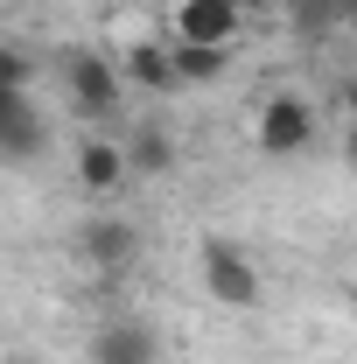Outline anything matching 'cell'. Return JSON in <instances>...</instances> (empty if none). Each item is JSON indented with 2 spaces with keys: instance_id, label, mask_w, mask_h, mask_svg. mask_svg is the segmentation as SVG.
I'll use <instances>...</instances> for the list:
<instances>
[{
  "instance_id": "obj_7",
  "label": "cell",
  "mask_w": 357,
  "mask_h": 364,
  "mask_svg": "<svg viewBox=\"0 0 357 364\" xmlns=\"http://www.w3.org/2000/svg\"><path fill=\"white\" fill-rule=\"evenodd\" d=\"M161 358V336L140 316H112L91 329V364H154Z\"/></svg>"
},
{
  "instance_id": "obj_9",
  "label": "cell",
  "mask_w": 357,
  "mask_h": 364,
  "mask_svg": "<svg viewBox=\"0 0 357 364\" xmlns=\"http://www.w3.org/2000/svg\"><path fill=\"white\" fill-rule=\"evenodd\" d=\"M127 154H134V176H169L176 168V140L161 127H127Z\"/></svg>"
},
{
  "instance_id": "obj_6",
  "label": "cell",
  "mask_w": 357,
  "mask_h": 364,
  "mask_svg": "<svg viewBox=\"0 0 357 364\" xmlns=\"http://www.w3.org/2000/svg\"><path fill=\"white\" fill-rule=\"evenodd\" d=\"M49 147V127H43V105L28 85H0V154L14 168H28L36 154Z\"/></svg>"
},
{
  "instance_id": "obj_1",
  "label": "cell",
  "mask_w": 357,
  "mask_h": 364,
  "mask_svg": "<svg viewBox=\"0 0 357 364\" xmlns=\"http://www.w3.org/2000/svg\"><path fill=\"white\" fill-rule=\"evenodd\" d=\"M49 70H56V91H63V105H70V119L85 127V134H127L119 119H127V70H119V56H98V49H56L49 56Z\"/></svg>"
},
{
  "instance_id": "obj_2",
  "label": "cell",
  "mask_w": 357,
  "mask_h": 364,
  "mask_svg": "<svg viewBox=\"0 0 357 364\" xmlns=\"http://www.w3.org/2000/svg\"><path fill=\"white\" fill-rule=\"evenodd\" d=\"M252 28V0H169L161 14V43L176 49H211V56H231Z\"/></svg>"
},
{
  "instance_id": "obj_5",
  "label": "cell",
  "mask_w": 357,
  "mask_h": 364,
  "mask_svg": "<svg viewBox=\"0 0 357 364\" xmlns=\"http://www.w3.org/2000/svg\"><path fill=\"white\" fill-rule=\"evenodd\" d=\"M196 273H203V294H211V301H224V309H260V301H267L260 267H252V259H245L231 238H203Z\"/></svg>"
},
{
  "instance_id": "obj_10",
  "label": "cell",
  "mask_w": 357,
  "mask_h": 364,
  "mask_svg": "<svg viewBox=\"0 0 357 364\" xmlns=\"http://www.w3.org/2000/svg\"><path fill=\"white\" fill-rule=\"evenodd\" d=\"M336 127H343V134H357V77L336 91Z\"/></svg>"
},
{
  "instance_id": "obj_4",
  "label": "cell",
  "mask_w": 357,
  "mask_h": 364,
  "mask_svg": "<svg viewBox=\"0 0 357 364\" xmlns=\"http://www.w3.org/2000/svg\"><path fill=\"white\" fill-rule=\"evenodd\" d=\"M70 176H78V189H85L91 203H112L134 176V154H127V134H78V147H70Z\"/></svg>"
},
{
  "instance_id": "obj_8",
  "label": "cell",
  "mask_w": 357,
  "mask_h": 364,
  "mask_svg": "<svg viewBox=\"0 0 357 364\" xmlns=\"http://www.w3.org/2000/svg\"><path fill=\"white\" fill-rule=\"evenodd\" d=\"M85 259L98 273H127L140 259V231H134V218H119V210H98L85 225Z\"/></svg>"
},
{
  "instance_id": "obj_3",
  "label": "cell",
  "mask_w": 357,
  "mask_h": 364,
  "mask_svg": "<svg viewBox=\"0 0 357 364\" xmlns=\"http://www.w3.org/2000/svg\"><path fill=\"white\" fill-rule=\"evenodd\" d=\"M315 134H322V119H315V105L302 98V91H273L267 105L252 112V140H260V154H273V161L309 154Z\"/></svg>"
},
{
  "instance_id": "obj_11",
  "label": "cell",
  "mask_w": 357,
  "mask_h": 364,
  "mask_svg": "<svg viewBox=\"0 0 357 364\" xmlns=\"http://www.w3.org/2000/svg\"><path fill=\"white\" fill-rule=\"evenodd\" d=\"M336 140H343V168L357 176V134H343V127H336Z\"/></svg>"
}]
</instances>
